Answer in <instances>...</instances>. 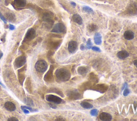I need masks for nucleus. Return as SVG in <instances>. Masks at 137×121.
Segmentation results:
<instances>
[{
	"instance_id": "b1692460",
	"label": "nucleus",
	"mask_w": 137,
	"mask_h": 121,
	"mask_svg": "<svg viewBox=\"0 0 137 121\" xmlns=\"http://www.w3.org/2000/svg\"><path fill=\"white\" fill-rule=\"evenodd\" d=\"M21 108H24L27 109L28 111H30L31 112H34V111H35V109L32 108L31 107H28V106H21Z\"/></svg>"
},
{
	"instance_id": "2f4dec72",
	"label": "nucleus",
	"mask_w": 137,
	"mask_h": 121,
	"mask_svg": "<svg viewBox=\"0 0 137 121\" xmlns=\"http://www.w3.org/2000/svg\"><path fill=\"white\" fill-rule=\"evenodd\" d=\"M133 63H134V65H135V66L137 67V59H136L135 60H134Z\"/></svg>"
},
{
	"instance_id": "6e6552de",
	"label": "nucleus",
	"mask_w": 137,
	"mask_h": 121,
	"mask_svg": "<svg viewBox=\"0 0 137 121\" xmlns=\"http://www.w3.org/2000/svg\"><path fill=\"white\" fill-rule=\"evenodd\" d=\"M35 36H36L35 30L33 28H31V29H28L25 35V39L28 41H31L35 38Z\"/></svg>"
},
{
	"instance_id": "7ed1b4c3",
	"label": "nucleus",
	"mask_w": 137,
	"mask_h": 121,
	"mask_svg": "<svg viewBox=\"0 0 137 121\" xmlns=\"http://www.w3.org/2000/svg\"><path fill=\"white\" fill-rule=\"evenodd\" d=\"M65 31H66L65 26L62 23H59L55 24L52 30V32L55 33H65Z\"/></svg>"
},
{
	"instance_id": "423d86ee",
	"label": "nucleus",
	"mask_w": 137,
	"mask_h": 121,
	"mask_svg": "<svg viewBox=\"0 0 137 121\" xmlns=\"http://www.w3.org/2000/svg\"><path fill=\"white\" fill-rule=\"evenodd\" d=\"M126 12L130 15H135L137 14V3H132L128 6Z\"/></svg>"
},
{
	"instance_id": "72a5a7b5",
	"label": "nucleus",
	"mask_w": 137,
	"mask_h": 121,
	"mask_svg": "<svg viewBox=\"0 0 137 121\" xmlns=\"http://www.w3.org/2000/svg\"><path fill=\"white\" fill-rule=\"evenodd\" d=\"M126 86H127V84H126V83H125V84H124L123 85V87H122V89H121V90H123L124 89V88Z\"/></svg>"
},
{
	"instance_id": "f3484780",
	"label": "nucleus",
	"mask_w": 137,
	"mask_h": 121,
	"mask_svg": "<svg viewBox=\"0 0 137 121\" xmlns=\"http://www.w3.org/2000/svg\"><path fill=\"white\" fill-rule=\"evenodd\" d=\"M89 70V68L88 67L86 66H80L78 68V73L79 74L83 75L87 73Z\"/></svg>"
},
{
	"instance_id": "7c9ffc66",
	"label": "nucleus",
	"mask_w": 137,
	"mask_h": 121,
	"mask_svg": "<svg viewBox=\"0 0 137 121\" xmlns=\"http://www.w3.org/2000/svg\"><path fill=\"white\" fill-rule=\"evenodd\" d=\"M80 49L81 50H84L85 49V47L84 46V44H81V46H80Z\"/></svg>"
},
{
	"instance_id": "9d476101",
	"label": "nucleus",
	"mask_w": 137,
	"mask_h": 121,
	"mask_svg": "<svg viewBox=\"0 0 137 121\" xmlns=\"http://www.w3.org/2000/svg\"><path fill=\"white\" fill-rule=\"evenodd\" d=\"M100 119L103 121H109L112 120V116L107 113H102L100 115Z\"/></svg>"
},
{
	"instance_id": "dca6fc26",
	"label": "nucleus",
	"mask_w": 137,
	"mask_h": 121,
	"mask_svg": "<svg viewBox=\"0 0 137 121\" xmlns=\"http://www.w3.org/2000/svg\"><path fill=\"white\" fill-rule=\"evenodd\" d=\"M14 4L16 6L20 8L24 7L26 4V0H14Z\"/></svg>"
},
{
	"instance_id": "c85d7f7f",
	"label": "nucleus",
	"mask_w": 137,
	"mask_h": 121,
	"mask_svg": "<svg viewBox=\"0 0 137 121\" xmlns=\"http://www.w3.org/2000/svg\"><path fill=\"white\" fill-rule=\"evenodd\" d=\"M92 49L93 50H94V51H97V52H100L101 51L100 49H99V48L96 47H92Z\"/></svg>"
},
{
	"instance_id": "6ab92c4d",
	"label": "nucleus",
	"mask_w": 137,
	"mask_h": 121,
	"mask_svg": "<svg viewBox=\"0 0 137 121\" xmlns=\"http://www.w3.org/2000/svg\"><path fill=\"white\" fill-rule=\"evenodd\" d=\"M98 26L95 24H90L87 26V29L90 32H94L98 29Z\"/></svg>"
},
{
	"instance_id": "20e7f679",
	"label": "nucleus",
	"mask_w": 137,
	"mask_h": 121,
	"mask_svg": "<svg viewBox=\"0 0 137 121\" xmlns=\"http://www.w3.org/2000/svg\"><path fill=\"white\" fill-rule=\"evenodd\" d=\"M46 100L48 102H53L54 104H60L63 102V100L58 97L53 95V94H48L46 96Z\"/></svg>"
},
{
	"instance_id": "2eb2a0df",
	"label": "nucleus",
	"mask_w": 137,
	"mask_h": 121,
	"mask_svg": "<svg viewBox=\"0 0 137 121\" xmlns=\"http://www.w3.org/2000/svg\"><path fill=\"white\" fill-rule=\"evenodd\" d=\"M94 42L96 45H100L102 43V39H101V35L99 33H96L95 34L94 36Z\"/></svg>"
},
{
	"instance_id": "9b49d317",
	"label": "nucleus",
	"mask_w": 137,
	"mask_h": 121,
	"mask_svg": "<svg viewBox=\"0 0 137 121\" xmlns=\"http://www.w3.org/2000/svg\"><path fill=\"white\" fill-rule=\"evenodd\" d=\"M117 56L119 59H121V60H124V59H126L129 56V53L126 51L121 50V51H120L117 53Z\"/></svg>"
},
{
	"instance_id": "f03ea898",
	"label": "nucleus",
	"mask_w": 137,
	"mask_h": 121,
	"mask_svg": "<svg viewBox=\"0 0 137 121\" xmlns=\"http://www.w3.org/2000/svg\"><path fill=\"white\" fill-rule=\"evenodd\" d=\"M35 68L37 72L40 73H43L47 70L48 64L45 60H39L35 63Z\"/></svg>"
},
{
	"instance_id": "a211bd4d",
	"label": "nucleus",
	"mask_w": 137,
	"mask_h": 121,
	"mask_svg": "<svg viewBox=\"0 0 137 121\" xmlns=\"http://www.w3.org/2000/svg\"><path fill=\"white\" fill-rule=\"evenodd\" d=\"M81 107L84 108L85 109H91L93 108V105L90 104V103L86 102H83L80 104Z\"/></svg>"
},
{
	"instance_id": "4be33fe9",
	"label": "nucleus",
	"mask_w": 137,
	"mask_h": 121,
	"mask_svg": "<svg viewBox=\"0 0 137 121\" xmlns=\"http://www.w3.org/2000/svg\"><path fill=\"white\" fill-rule=\"evenodd\" d=\"M86 47L88 49H91L92 47V43L91 42V41H90V39H88V41H87V43H86Z\"/></svg>"
},
{
	"instance_id": "cd10ccee",
	"label": "nucleus",
	"mask_w": 137,
	"mask_h": 121,
	"mask_svg": "<svg viewBox=\"0 0 137 121\" xmlns=\"http://www.w3.org/2000/svg\"><path fill=\"white\" fill-rule=\"evenodd\" d=\"M21 109H22V111H23V112L25 114H29L30 113V111H28V110L27 109H26V108H21Z\"/></svg>"
},
{
	"instance_id": "e433bc0d",
	"label": "nucleus",
	"mask_w": 137,
	"mask_h": 121,
	"mask_svg": "<svg viewBox=\"0 0 137 121\" xmlns=\"http://www.w3.org/2000/svg\"><path fill=\"white\" fill-rule=\"evenodd\" d=\"M0 85H1V86H2V87H3L4 88H5V87L4 86V85L3 84V83H2L1 82V81H0Z\"/></svg>"
},
{
	"instance_id": "5701e85b",
	"label": "nucleus",
	"mask_w": 137,
	"mask_h": 121,
	"mask_svg": "<svg viewBox=\"0 0 137 121\" xmlns=\"http://www.w3.org/2000/svg\"><path fill=\"white\" fill-rule=\"evenodd\" d=\"M97 114H98V111H97V109H92V111H90V114H91V115L93 116H96Z\"/></svg>"
},
{
	"instance_id": "c9c22d12",
	"label": "nucleus",
	"mask_w": 137,
	"mask_h": 121,
	"mask_svg": "<svg viewBox=\"0 0 137 121\" xmlns=\"http://www.w3.org/2000/svg\"><path fill=\"white\" fill-rule=\"evenodd\" d=\"M60 118V119H59L58 118H57V119H56V121H65V120L63 119L62 118Z\"/></svg>"
},
{
	"instance_id": "f704fd0d",
	"label": "nucleus",
	"mask_w": 137,
	"mask_h": 121,
	"mask_svg": "<svg viewBox=\"0 0 137 121\" xmlns=\"http://www.w3.org/2000/svg\"><path fill=\"white\" fill-rule=\"evenodd\" d=\"M71 4H72V5L74 6H75L76 5V4L74 3V2H71Z\"/></svg>"
},
{
	"instance_id": "bb28decb",
	"label": "nucleus",
	"mask_w": 137,
	"mask_h": 121,
	"mask_svg": "<svg viewBox=\"0 0 137 121\" xmlns=\"http://www.w3.org/2000/svg\"><path fill=\"white\" fill-rule=\"evenodd\" d=\"M8 121H18V120L16 117H11L9 118L8 119Z\"/></svg>"
},
{
	"instance_id": "0eeeda50",
	"label": "nucleus",
	"mask_w": 137,
	"mask_h": 121,
	"mask_svg": "<svg viewBox=\"0 0 137 121\" xmlns=\"http://www.w3.org/2000/svg\"><path fill=\"white\" fill-rule=\"evenodd\" d=\"M78 49V44L77 42L71 41L68 43V50L71 53H74Z\"/></svg>"
},
{
	"instance_id": "ddd939ff",
	"label": "nucleus",
	"mask_w": 137,
	"mask_h": 121,
	"mask_svg": "<svg viewBox=\"0 0 137 121\" xmlns=\"http://www.w3.org/2000/svg\"><path fill=\"white\" fill-rule=\"evenodd\" d=\"M72 19L74 22L78 24V25H81L83 24V19L78 14H74L73 15Z\"/></svg>"
},
{
	"instance_id": "a878e982",
	"label": "nucleus",
	"mask_w": 137,
	"mask_h": 121,
	"mask_svg": "<svg viewBox=\"0 0 137 121\" xmlns=\"http://www.w3.org/2000/svg\"><path fill=\"white\" fill-rule=\"evenodd\" d=\"M0 19H1L5 24H6V23H7V20L6 19L5 17H4L1 12H0Z\"/></svg>"
},
{
	"instance_id": "473e14b6",
	"label": "nucleus",
	"mask_w": 137,
	"mask_h": 121,
	"mask_svg": "<svg viewBox=\"0 0 137 121\" xmlns=\"http://www.w3.org/2000/svg\"><path fill=\"white\" fill-rule=\"evenodd\" d=\"M3 52H2V51L1 50H0V60H1V58L2 57V56H3Z\"/></svg>"
},
{
	"instance_id": "4468645a",
	"label": "nucleus",
	"mask_w": 137,
	"mask_h": 121,
	"mask_svg": "<svg viewBox=\"0 0 137 121\" xmlns=\"http://www.w3.org/2000/svg\"><path fill=\"white\" fill-rule=\"evenodd\" d=\"M68 96L70 98L74 99H77L80 98V94L78 93L77 90H74V91H71L70 93H68Z\"/></svg>"
},
{
	"instance_id": "1a4fd4ad",
	"label": "nucleus",
	"mask_w": 137,
	"mask_h": 121,
	"mask_svg": "<svg viewBox=\"0 0 137 121\" xmlns=\"http://www.w3.org/2000/svg\"><path fill=\"white\" fill-rule=\"evenodd\" d=\"M4 107L6 110L10 111H14L16 110V106L14 103L10 102H7L4 104Z\"/></svg>"
},
{
	"instance_id": "f8f14e48",
	"label": "nucleus",
	"mask_w": 137,
	"mask_h": 121,
	"mask_svg": "<svg viewBox=\"0 0 137 121\" xmlns=\"http://www.w3.org/2000/svg\"><path fill=\"white\" fill-rule=\"evenodd\" d=\"M124 37L127 40H131L134 38V34L131 30H126L124 34Z\"/></svg>"
},
{
	"instance_id": "412c9836",
	"label": "nucleus",
	"mask_w": 137,
	"mask_h": 121,
	"mask_svg": "<svg viewBox=\"0 0 137 121\" xmlns=\"http://www.w3.org/2000/svg\"><path fill=\"white\" fill-rule=\"evenodd\" d=\"M83 10L85 12L87 13H90L93 12V10L90 7H89V6H84V7H83Z\"/></svg>"
},
{
	"instance_id": "c756f323",
	"label": "nucleus",
	"mask_w": 137,
	"mask_h": 121,
	"mask_svg": "<svg viewBox=\"0 0 137 121\" xmlns=\"http://www.w3.org/2000/svg\"><path fill=\"white\" fill-rule=\"evenodd\" d=\"M9 29L10 30H14L15 29V27L13 25H11V24H9Z\"/></svg>"
},
{
	"instance_id": "393cba45",
	"label": "nucleus",
	"mask_w": 137,
	"mask_h": 121,
	"mask_svg": "<svg viewBox=\"0 0 137 121\" xmlns=\"http://www.w3.org/2000/svg\"><path fill=\"white\" fill-rule=\"evenodd\" d=\"M130 90L128 89L127 87H126L125 88V89L124 91V92H123V95L124 96H127L129 95V94L130 93Z\"/></svg>"
},
{
	"instance_id": "aec40b11",
	"label": "nucleus",
	"mask_w": 137,
	"mask_h": 121,
	"mask_svg": "<svg viewBox=\"0 0 137 121\" xmlns=\"http://www.w3.org/2000/svg\"><path fill=\"white\" fill-rule=\"evenodd\" d=\"M5 18L6 20H8L9 21H12L15 19V16L13 14H11V13H8V14L6 15Z\"/></svg>"
},
{
	"instance_id": "f257e3e1",
	"label": "nucleus",
	"mask_w": 137,
	"mask_h": 121,
	"mask_svg": "<svg viewBox=\"0 0 137 121\" xmlns=\"http://www.w3.org/2000/svg\"><path fill=\"white\" fill-rule=\"evenodd\" d=\"M55 75L58 80L62 81V82L68 81L71 77L70 72L65 68H59L57 69L55 72Z\"/></svg>"
},
{
	"instance_id": "39448f33",
	"label": "nucleus",
	"mask_w": 137,
	"mask_h": 121,
	"mask_svg": "<svg viewBox=\"0 0 137 121\" xmlns=\"http://www.w3.org/2000/svg\"><path fill=\"white\" fill-rule=\"evenodd\" d=\"M26 62V58L25 56H21L16 59L14 62V66L16 68H21L25 65Z\"/></svg>"
}]
</instances>
